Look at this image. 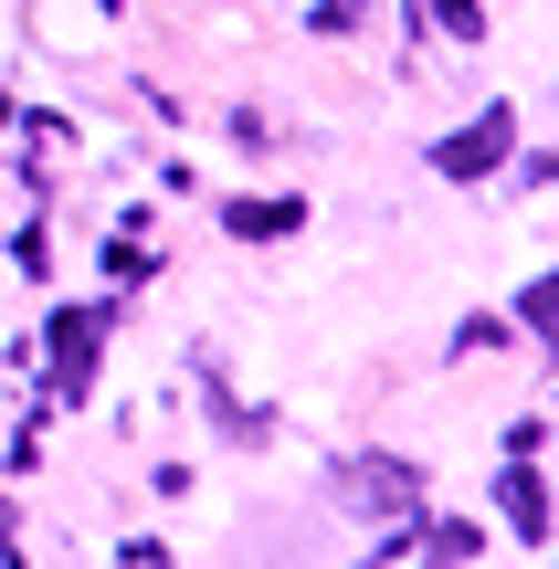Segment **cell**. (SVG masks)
I'll return each instance as SVG.
<instances>
[{"label":"cell","instance_id":"277c9868","mask_svg":"<svg viewBox=\"0 0 559 569\" xmlns=\"http://www.w3.org/2000/svg\"><path fill=\"white\" fill-rule=\"evenodd\" d=\"M497 507H507V528H518V538H549V475L528 465V453L497 475Z\"/></svg>","mask_w":559,"mask_h":569},{"label":"cell","instance_id":"8992f818","mask_svg":"<svg viewBox=\"0 0 559 569\" xmlns=\"http://www.w3.org/2000/svg\"><path fill=\"white\" fill-rule=\"evenodd\" d=\"M433 21H443L455 42H486V0H433Z\"/></svg>","mask_w":559,"mask_h":569},{"label":"cell","instance_id":"3957f363","mask_svg":"<svg viewBox=\"0 0 559 569\" xmlns=\"http://www.w3.org/2000/svg\"><path fill=\"white\" fill-rule=\"evenodd\" d=\"M412 486H422V475H412V465H380V453L338 475V496H349V507H370V517H380V507L401 517V507H412Z\"/></svg>","mask_w":559,"mask_h":569},{"label":"cell","instance_id":"7a4b0ae2","mask_svg":"<svg viewBox=\"0 0 559 569\" xmlns=\"http://www.w3.org/2000/svg\"><path fill=\"white\" fill-rule=\"evenodd\" d=\"M96 338H106V306H74V317H53V401H74L84 380H96Z\"/></svg>","mask_w":559,"mask_h":569},{"label":"cell","instance_id":"6da1fadb","mask_svg":"<svg viewBox=\"0 0 559 569\" xmlns=\"http://www.w3.org/2000/svg\"><path fill=\"white\" fill-rule=\"evenodd\" d=\"M507 138H518V117H507V106H486L476 127H455V138L433 148V169H443V180H486V169L507 159Z\"/></svg>","mask_w":559,"mask_h":569},{"label":"cell","instance_id":"5b68a950","mask_svg":"<svg viewBox=\"0 0 559 569\" xmlns=\"http://www.w3.org/2000/svg\"><path fill=\"white\" fill-rule=\"evenodd\" d=\"M222 232H243V243H274V232H307V201H222Z\"/></svg>","mask_w":559,"mask_h":569},{"label":"cell","instance_id":"52a82bcc","mask_svg":"<svg viewBox=\"0 0 559 569\" xmlns=\"http://www.w3.org/2000/svg\"><path fill=\"white\" fill-rule=\"evenodd\" d=\"M518 317H528V327H539V338H549V327H559V284H549V274H539V284H528V296H518Z\"/></svg>","mask_w":559,"mask_h":569}]
</instances>
